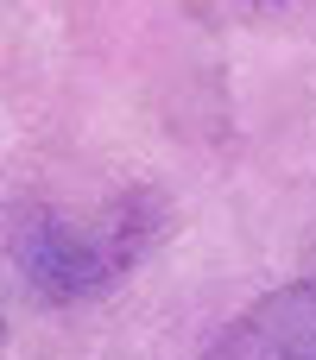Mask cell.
<instances>
[{"label":"cell","instance_id":"cell-2","mask_svg":"<svg viewBox=\"0 0 316 360\" xmlns=\"http://www.w3.org/2000/svg\"><path fill=\"white\" fill-rule=\"evenodd\" d=\"M209 360H316V278L279 285L272 297H260Z\"/></svg>","mask_w":316,"mask_h":360},{"label":"cell","instance_id":"cell-1","mask_svg":"<svg viewBox=\"0 0 316 360\" xmlns=\"http://www.w3.org/2000/svg\"><path fill=\"white\" fill-rule=\"evenodd\" d=\"M165 234V196L152 184L120 190L95 215L32 209L13 221V266L38 304H89L114 291Z\"/></svg>","mask_w":316,"mask_h":360}]
</instances>
